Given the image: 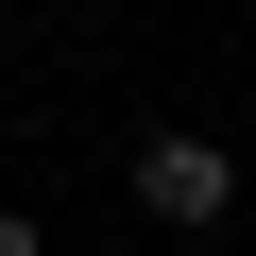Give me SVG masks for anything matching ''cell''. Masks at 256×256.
<instances>
[{
  "mask_svg": "<svg viewBox=\"0 0 256 256\" xmlns=\"http://www.w3.org/2000/svg\"><path fill=\"white\" fill-rule=\"evenodd\" d=\"M137 205H154L171 239H205V222L239 205V154H222V137H137Z\"/></svg>",
  "mask_w": 256,
  "mask_h": 256,
  "instance_id": "cell-1",
  "label": "cell"
},
{
  "mask_svg": "<svg viewBox=\"0 0 256 256\" xmlns=\"http://www.w3.org/2000/svg\"><path fill=\"white\" fill-rule=\"evenodd\" d=\"M0 256H34V222H18V205H0Z\"/></svg>",
  "mask_w": 256,
  "mask_h": 256,
  "instance_id": "cell-2",
  "label": "cell"
}]
</instances>
